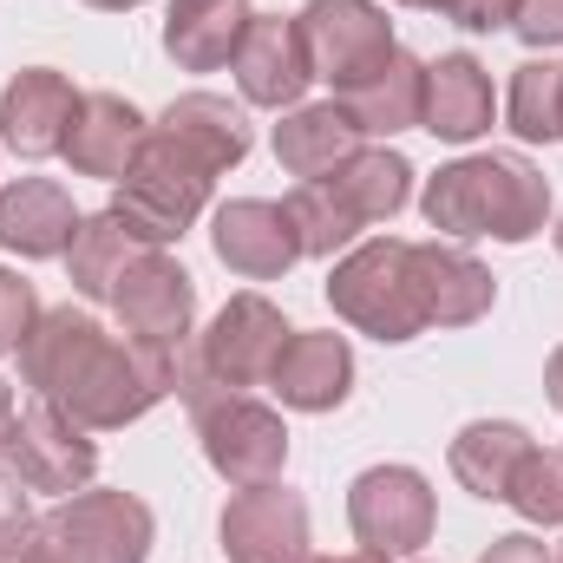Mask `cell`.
I'll return each instance as SVG.
<instances>
[{
  "label": "cell",
  "mask_w": 563,
  "mask_h": 563,
  "mask_svg": "<svg viewBox=\"0 0 563 563\" xmlns=\"http://www.w3.org/2000/svg\"><path fill=\"white\" fill-rule=\"evenodd\" d=\"M73 112H79V86L53 66H26L0 92V144L26 164L59 157V144L73 132Z\"/></svg>",
  "instance_id": "cell-15"
},
{
  "label": "cell",
  "mask_w": 563,
  "mask_h": 563,
  "mask_svg": "<svg viewBox=\"0 0 563 563\" xmlns=\"http://www.w3.org/2000/svg\"><path fill=\"white\" fill-rule=\"evenodd\" d=\"M420 210L445 243H531L551 223V177L525 151H472L426 177Z\"/></svg>",
  "instance_id": "cell-2"
},
{
  "label": "cell",
  "mask_w": 563,
  "mask_h": 563,
  "mask_svg": "<svg viewBox=\"0 0 563 563\" xmlns=\"http://www.w3.org/2000/svg\"><path fill=\"white\" fill-rule=\"evenodd\" d=\"M210 250L230 276L243 282H276L301 263V230L288 217V203L269 197H230L210 210Z\"/></svg>",
  "instance_id": "cell-12"
},
{
  "label": "cell",
  "mask_w": 563,
  "mask_h": 563,
  "mask_svg": "<svg viewBox=\"0 0 563 563\" xmlns=\"http://www.w3.org/2000/svg\"><path fill=\"white\" fill-rule=\"evenodd\" d=\"M558 563H563V544H558Z\"/></svg>",
  "instance_id": "cell-42"
},
{
  "label": "cell",
  "mask_w": 563,
  "mask_h": 563,
  "mask_svg": "<svg viewBox=\"0 0 563 563\" xmlns=\"http://www.w3.org/2000/svg\"><path fill=\"white\" fill-rule=\"evenodd\" d=\"M328 308L354 334H374L387 347L420 341L426 308L420 288H413V243L407 236H367L347 256H334L328 263Z\"/></svg>",
  "instance_id": "cell-4"
},
{
  "label": "cell",
  "mask_w": 563,
  "mask_h": 563,
  "mask_svg": "<svg viewBox=\"0 0 563 563\" xmlns=\"http://www.w3.org/2000/svg\"><path fill=\"white\" fill-rule=\"evenodd\" d=\"M531 445H538V439H531L518 420H472V426H459V439H452L445 465H452V478H459L472 498L505 505L511 472H518V459H525Z\"/></svg>",
  "instance_id": "cell-25"
},
{
  "label": "cell",
  "mask_w": 563,
  "mask_h": 563,
  "mask_svg": "<svg viewBox=\"0 0 563 563\" xmlns=\"http://www.w3.org/2000/svg\"><path fill=\"white\" fill-rule=\"evenodd\" d=\"M223 558L230 563H308V498L288 492L282 478L269 485H243L230 492L223 518H217Z\"/></svg>",
  "instance_id": "cell-11"
},
{
  "label": "cell",
  "mask_w": 563,
  "mask_h": 563,
  "mask_svg": "<svg viewBox=\"0 0 563 563\" xmlns=\"http://www.w3.org/2000/svg\"><path fill=\"white\" fill-rule=\"evenodd\" d=\"M20 380L33 400H53L86 432H119L177 394V347L106 334L92 308H40L20 341Z\"/></svg>",
  "instance_id": "cell-1"
},
{
  "label": "cell",
  "mask_w": 563,
  "mask_h": 563,
  "mask_svg": "<svg viewBox=\"0 0 563 563\" xmlns=\"http://www.w3.org/2000/svg\"><path fill=\"white\" fill-rule=\"evenodd\" d=\"M400 7H420V13H439L465 33H505L518 20V0H400Z\"/></svg>",
  "instance_id": "cell-31"
},
{
  "label": "cell",
  "mask_w": 563,
  "mask_h": 563,
  "mask_svg": "<svg viewBox=\"0 0 563 563\" xmlns=\"http://www.w3.org/2000/svg\"><path fill=\"white\" fill-rule=\"evenodd\" d=\"M328 184L341 190V203L374 230V223H394L407 203H413V164L394 151V144H361L341 170H328Z\"/></svg>",
  "instance_id": "cell-26"
},
{
  "label": "cell",
  "mask_w": 563,
  "mask_h": 563,
  "mask_svg": "<svg viewBox=\"0 0 563 563\" xmlns=\"http://www.w3.org/2000/svg\"><path fill=\"white\" fill-rule=\"evenodd\" d=\"M544 394H551V407L563 413V347L551 354V361H544Z\"/></svg>",
  "instance_id": "cell-38"
},
{
  "label": "cell",
  "mask_w": 563,
  "mask_h": 563,
  "mask_svg": "<svg viewBox=\"0 0 563 563\" xmlns=\"http://www.w3.org/2000/svg\"><path fill=\"white\" fill-rule=\"evenodd\" d=\"M0 563H73V558H66V544H59V538L46 531V518H40V525H33V531H26Z\"/></svg>",
  "instance_id": "cell-36"
},
{
  "label": "cell",
  "mask_w": 563,
  "mask_h": 563,
  "mask_svg": "<svg viewBox=\"0 0 563 563\" xmlns=\"http://www.w3.org/2000/svg\"><path fill=\"white\" fill-rule=\"evenodd\" d=\"M33 525H40V518H33V492H26V485H20V472L0 459V558H7Z\"/></svg>",
  "instance_id": "cell-33"
},
{
  "label": "cell",
  "mask_w": 563,
  "mask_h": 563,
  "mask_svg": "<svg viewBox=\"0 0 563 563\" xmlns=\"http://www.w3.org/2000/svg\"><path fill=\"white\" fill-rule=\"evenodd\" d=\"M190 426H197V445H203L210 472L223 485H236V492L243 485H269L288 465V420L276 407H263L256 394L217 387V394H203L190 407Z\"/></svg>",
  "instance_id": "cell-6"
},
{
  "label": "cell",
  "mask_w": 563,
  "mask_h": 563,
  "mask_svg": "<svg viewBox=\"0 0 563 563\" xmlns=\"http://www.w3.org/2000/svg\"><path fill=\"white\" fill-rule=\"evenodd\" d=\"M413 288H420L426 328H472L498 301V276L465 243H445V236L413 243Z\"/></svg>",
  "instance_id": "cell-17"
},
{
  "label": "cell",
  "mask_w": 563,
  "mask_h": 563,
  "mask_svg": "<svg viewBox=\"0 0 563 563\" xmlns=\"http://www.w3.org/2000/svg\"><path fill=\"white\" fill-rule=\"evenodd\" d=\"M46 531L73 563H144L157 544V518L139 492H73L46 511Z\"/></svg>",
  "instance_id": "cell-8"
},
{
  "label": "cell",
  "mask_w": 563,
  "mask_h": 563,
  "mask_svg": "<svg viewBox=\"0 0 563 563\" xmlns=\"http://www.w3.org/2000/svg\"><path fill=\"white\" fill-rule=\"evenodd\" d=\"M308 563H394V558H380V551H347V558H308Z\"/></svg>",
  "instance_id": "cell-39"
},
{
  "label": "cell",
  "mask_w": 563,
  "mask_h": 563,
  "mask_svg": "<svg viewBox=\"0 0 563 563\" xmlns=\"http://www.w3.org/2000/svg\"><path fill=\"white\" fill-rule=\"evenodd\" d=\"M13 420H20V407H13V387L0 380V459H7V445H13Z\"/></svg>",
  "instance_id": "cell-37"
},
{
  "label": "cell",
  "mask_w": 563,
  "mask_h": 563,
  "mask_svg": "<svg viewBox=\"0 0 563 563\" xmlns=\"http://www.w3.org/2000/svg\"><path fill=\"white\" fill-rule=\"evenodd\" d=\"M151 139V119L125 92H79V112H73V132L59 144V157L73 164V177H99V184H119L132 170V157Z\"/></svg>",
  "instance_id": "cell-18"
},
{
  "label": "cell",
  "mask_w": 563,
  "mask_h": 563,
  "mask_svg": "<svg viewBox=\"0 0 563 563\" xmlns=\"http://www.w3.org/2000/svg\"><path fill=\"white\" fill-rule=\"evenodd\" d=\"M269 151H276V164L288 177L314 184V177L341 170V164L361 151V132L347 125V112H341L334 99H328V106H295V112H282V125L269 132Z\"/></svg>",
  "instance_id": "cell-24"
},
{
  "label": "cell",
  "mask_w": 563,
  "mask_h": 563,
  "mask_svg": "<svg viewBox=\"0 0 563 563\" xmlns=\"http://www.w3.org/2000/svg\"><path fill=\"white\" fill-rule=\"evenodd\" d=\"M210 190H217V177L203 170V164H190L184 151L170 139H144V151L132 157V170L112 184V217H125V230L151 243V250H170V243H184L190 236V223L210 210Z\"/></svg>",
  "instance_id": "cell-5"
},
{
  "label": "cell",
  "mask_w": 563,
  "mask_h": 563,
  "mask_svg": "<svg viewBox=\"0 0 563 563\" xmlns=\"http://www.w3.org/2000/svg\"><path fill=\"white\" fill-rule=\"evenodd\" d=\"M250 0H170L164 7V53L184 73H223L250 33Z\"/></svg>",
  "instance_id": "cell-23"
},
{
  "label": "cell",
  "mask_w": 563,
  "mask_h": 563,
  "mask_svg": "<svg viewBox=\"0 0 563 563\" xmlns=\"http://www.w3.org/2000/svg\"><path fill=\"white\" fill-rule=\"evenodd\" d=\"M498 119V92L492 73L472 53H439L426 59V106H420V132H432L439 144H478Z\"/></svg>",
  "instance_id": "cell-22"
},
{
  "label": "cell",
  "mask_w": 563,
  "mask_h": 563,
  "mask_svg": "<svg viewBox=\"0 0 563 563\" xmlns=\"http://www.w3.org/2000/svg\"><path fill=\"white\" fill-rule=\"evenodd\" d=\"M33 321H40L33 282L13 276V269H0V354H20V341L33 334Z\"/></svg>",
  "instance_id": "cell-32"
},
{
  "label": "cell",
  "mask_w": 563,
  "mask_h": 563,
  "mask_svg": "<svg viewBox=\"0 0 563 563\" xmlns=\"http://www.w3.org/2000/svg\"><path fill=\"white\" fill-rule=\"evenodd\" d=\"M505 119L525 144H563V59H525L505 92Z\"/></svg>",
  "instance_id": "cell-28"
},
{
  "label": "cell",
  "mask_w": 563,
  "mask_h": 563,
  "mask_svg": "<svg viewBox=\"0 0 563 563\" xmlns=\"http://www.w3.org/2000/svg\"><path fill=\"white\" fill-rule=\"evenodd\" d=\"M505 505L525 525H563V445H531L511 472Z\"/></svg>",
  "instance_id": "cell-30"
},
{
  "label": "cell",
  "mask_w": 563,
  "mask_h": 563,
  "mask_svg": "<svg viewBox=\"0 0 563 563\" xmlns=\"http://www.w3.org/2000/svg\"><path fill=\"white\" fill-rule=\"evenodd\" d=\"M347 531L361 551L380 558H420L439 531V498L413 465H367L347 485Z\"/></svg>",
  "instance_id": "cell-7"
},
{
  "label": "cell",
  "mask_w": 563,
  "mask_h": 563,
  "mask_svg": "<svg viewBox=\"0 0 563 563\" xmlns=\"http://www.w3.org/2000/svg\"><path fill=\"white\" fill-rule=\"evenodd\" d=\"M151 132L157 139H170L190 164H203L210 177H223V170H236L243 157H250V112L243 106H230L223 92H177L157 119H151Z\"/></svg>",
  "instance_id": "cell-20"
},
{
  "label": "cell",
  "mask_w": 563,
  "mask_h": 563,
  "mask_svg": "<svg viewBox=\"0 0 563 563\" xmlns=\"http://www.w3.org/2000/svg\"><path fill=\"white\" fill-rule=\"evenodd\" d=\"M288 314H282L269 295L243 288L230 295L203 334H190V347H177V400L197 407L203 394L230 387V394H250V387H269L282 347H288Z\"/></svg>",
  "instance_id": "cell-3"
},
{
  "label": "cell",
  "mask_w": 563,
  "mask_h": 563,
  "mask_svg": "<svg viewBox=\"0 0 563 563\" xmlns=\"http://www.w3.org/2000/svg\"><path fill=\"white\" fill-rule=\"evenodd\" d=\"M551 236H558V256H563V223H558V230H551Z\"/></svg>",
  "instance_id": "cell-41"
},
{
  "label": "cell",
  "mask_w": 563,
  "mask_h": 563,
  "mask_svg": "<svg viewBox=\"0 0 563 563\" xmlns=\"http://www.w3.org/2000/svg\"><path fill=\"white\" fill-rule=\"evenodd\" d=\"M144 250H151V243H139V236L125 230V217L92 210V217L79 223L73 250H66V282H73L86 301H112V288L125 282V269L139 263Z\"/></svg>",
  "instance_id": "cell-27"
},
{
  "label": "cell",
  "mask_w": 563,
  "mask_h": 563,
  "mask_svg": "<svg viewBox=\"0 0 563 563\" xmlns=\"http://www.w3.org/2000/svg\"><path fill=\"white\" fill-rule=\"evenodd\" d=\"M269 394L288 413H334V407H347V394H354V347H347V334H334V328H308L301 334L295 328L276 374H269Z\"/></svg>",
  "instance_id": "cell-19"
},
{
  "label": "cell",
  "mask_w": 563,
  "mask_h": 563,
  "mask_svg": "<svg viewBox=\"0 0 563 563\" xmlns=\"http://www.w3.org/2000/svg\"><path fill=\"white\" fill-rule=\"evenodd\" d=\"M86 7H99V13H132V7H144V0H86Z\"/></svg>",
  "instance_id": "cell-40"
},
{
  "label": "cell",
  "mask_w": 563,
  "mask_h": 563,
  "mask_svg": "<svg viewBox=\"0 0 563 563\" xmlns=\"http://www.w3.org/2000/svg\"><path fill=\"white\" fill-rule=\"evenodd\" d=\"M288 217H295V230H301V256H321V263L347 256V250L361 243V230H367V223L341 203V190H334L328 177L295 184V190H288Z\"/></svg>",
  "instance_id": "cell-29"
},
{
  "label": "cell",
  "mask_w": 563,
  "mask_h": 563,
  "mask_svg": "<svg viewBox=\"0 0 563 563\" xmlns=\"http://www.w3.org/2000/svg\"><path fill=\"white\" fill-rule=\"evenodd\" d=\"M7 465L20 472V485H26V492L73 498V492H86V485H92V472H99V445H92V432L73 420V413H59L53 400H33V407L13 420Z\"/></svg>",
  "instance_id": "cell-10"
},
{
  "label": "cell",
  "mask_w": 563,
  "mask_h": 563,
  "mask_svg": "<svg viewBox=\"0 0 563 563\" xmlns=\"http://www.w3.org/2000/svg\"><path fill=\"white\" fill-rule=\"evenodd\" d=\"M478 563H558V551H551L544 538H531V531H505V538L485 544Z\"/></svg>",
  "instance_id": "cell-35"
},
{
  "label": "cell",
  "mask_w": 563,
  "mask_h": 563,
  "mask_svg": "<svg viewBox=\"0 0 563 563\" xmlns=\"http://www.w3.org/2000/svg\"><path fill=\"white\" fill-rule=\"evenodd\" d=\"M511 33H518L531 53H558L563 46V0H518Z\"/></svg>",
  "instance_id": "cell-34"
},
{
  "label": "cell",
  "mask_w": 563,
  "mask_h": 563,
  "mask_svg": "<svg viewBox=\"0 0 563 563\" xmlns=\"http://www.w3.org/2000/svg\"><path fill=\"white\" fill-rule=\"evenodd\" d=\"M86 210L73 203V190L59 177H13L0 184V250L20 263H53L73 250Z\"/></svg>",
  "instance_id": "cell-16"
},
{
  "label": "cell",
  "mask_w": 563,
  "mask_h": 563,
  "mask_svg": "<svg viewBox=\"0 0 563 563\" xmlns=\"http://www.w3.org/2000/svg\"><path fill=\"white\" fill-rule=\"evenodd\" d=\"M301 40H308V59H314V79H328L334 92L354 86L361 73H374L400 40H394V20L380 0H308L295 13Z\"/></svg>",
  "instance_id": "cell-9"
},
{
  "label": "cell",
  "mask_w": 563,
  "mask_h": 563,
  "mask_svg": "<svg viewBox=\"0 0 563 563\" xmlns=\"http://www.w3.org/2000/svg\"><path fill=\"white\" fill-rule=\"evenodd\" d=\"M112 314L132 341H157V347H184L197 328V282L177 256L144 250L125 269V282L112 288Z\"/></svg>",
  "instance_id": "cell-14"
},
{
  "label": "cell",
  "mask_w": 563,
  "mask_h": 563,
  "mask_svg": "<svg viewBox=\"0 0 563 563\" xmlns=\"http://www.w3.org/2000/svg\"><path fill=\"white\" fill-rule=\"evenodd\" d=\"M230 73H236L243 106L295 112L308 99V86H314V59H308V40H301L295 13H256L236 59H230Z\"/></svg>",
  "instance_id": "cell-13"
},
{
  "label": "cell",
  "mask_w": 563,
  "mask_h": 563,
  "mask_svg": "<svg viewBox=\"0 0 563 563\" xmlns=\"http://www.w3.org/2000/svg\"><path fill=\"white\" fill-rule=\"evenodd\" d=\"M334 106L347 112V125L361 139H400L420 132V106H426V59H413L407 46H394L374 73H361L354 86L334 92Z\"/></svg>",
  "instance_id": "cell-21"
}]
</instances>
